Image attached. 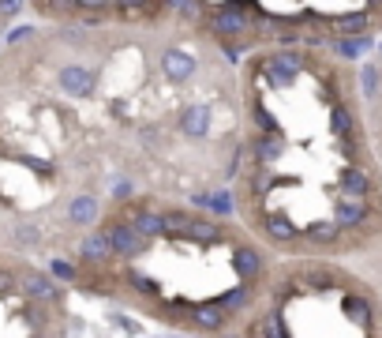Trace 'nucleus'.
<instances>
[{"label":"nucleus","instance_id":"nucleus-33","mask_svg":"<svg viewBox=\"0 0 382 338\" xmlns=\"http://www.w3.org/2000/svg\"><path fill=\"white\" fill-rule=\"evenodd\" d=\"M378 53H382V46H378Z\"/></svg>","mask_w":382,"mask_h":338},{"label":"nucleus","instance_id":"nucleus-27","mask_svg":"<svg viewBox=\"0 0 382 338\" xmlns=\"http://www.w3.org/2000/svg\"><path fill=\"white\" fill-rule=\"evenodd\" d=\"M128 282H132L139 293H150V297H158V282H154V278H146L143 271H128Z\"/></svg>","mask_w":382,"mask_h":338},{"label":"nucleus","instance_id":"nucleus-2","mask_svg":"<svg viewBox=\"0 0 382 338\" xmlns=\"http://www.w3.org/2000/svg\"><path fill=\"white\" fill-rule=\"evenodd\" d=\"M105 233H109V241H113V252H116L120 259H132V256H139V252L146 248V237H139L135 226L128 222V218H113V222L105 226Z\"/></svg>","mask_w":382,"mask_h":338},{"label":"nucleus","instance_id":"nucleus-26","mask_svg":"<svg viewBox=\"0 0 382 338\" xmlns=\"http://www.w3.org/2000/svg\"><path fill=\"white\" fill-rule=\"evenodd\" d=\"M49 275L57 278V282H75V278H79V271H75L68 259H53V264H49Z\"/></svg>","mask_w":382,"mask_h":338},{"label":"nucleus","instance_id":"nucleus-7","mask_svg":"<svg viewBox=\"0 0 382 338\" xmlns=\"http://www.w3.org/2000/svg\"><path fill=\"white\" fill-rule=\"evenodd\" d=\"M116 252H113V241H109V233H86L83 241H79V259L83 264H94V267H102L109 264Z\"/></svg>","mask_w":382,"mask_h":338},{"label":"nucleus","instance_id":"nucleus-25","mask_svg":"<svg viewBox=\"0 0 382 338\" xmlns=\"http://www.w3.org/2000/svg\"><path fill=\"white\" fill-rule=\"evenodd\" d=\"M251 117H255V128H259V132H278V121H274V113H270V109H266L263 102H259V98H255V102H251Z\"/></svg>","mask_w":382,"mask_h":338},{"label":"nucleus","instance_id":"nucleus-30","mask_svg":"<svg viewBox=\"0 0 382 338\" xmlns=\"http://www.w3.org/2000/svg\"><path fill=\"white\" fill-rule=\"evenodd\" d=\"M132 195V184L128 181H113V200H128Z\"/></svg>","mask_w":382,"mask_h":338},{"label":"nucleus","instance_id":"nucleus-14","mask_svg":"<svg viewBox=\"0 0 382 338\" xmlns=\"http://www.w3.org/2000/svg\"><path fill=\"white\" fill-rule=\"evenodd\" d=\"M191 320L199 327H206V331H221L225 320H228V312L217 301H206V304H195V308H191Z\"/></svg>","mask_w":382,"mask_h":338},{"label":"nucleus","instance_id":"nucleus-3","mask_svg":"<svg viewBox=\"0 0 382 338\" xmlns=\"http://www.w3.org/2000/svg\"><path fill=\"white\" fill-rule=\"evenodd\" d=\"M57 83H60V91L71 94V98H90L94 86H97V75L86 68V64H64L57 72Z\"/></svg>","mask_w":382,"mask_h":338},{"label":"nucleus","instance_id":"nucleus-29","mask_svg":"<svg viewBox=\"0 0 382 338\" xmlns=\"http://www.w3.org/2000/svg\"><path fill=\"white\" fill-rule=\"evenodd\" d=\"M34 34V27H15V30H8V46H15V41H23Z\"/></svg>","mask_w":382,"mask_h":338},{"label":"nucleus","instance_id":"nucleus-19","mask_svg":"<svg viewBox=\"0 0 382 338\" xmlns=\"http://www.w3.org/2000/svg\"><path fill=\"white\" fill-rule=\"evenodd\" d=\"M364 218H367V203L364 200H341L337 203V214H334L337 226H360Z\"/></svg>","mask_w":382,"mask_h":338},{"label":"nucleus","instance_id":"nucleus-11","mask_svg":"<svg viewBox=\"0 0 382 338\" xmlns=\"http://www.w3.org/2000/svg\"><path fill=\"white\" fill-rule=\"evenodd\" d=\"M97 218H102V203H97L94 195H75L68 203V222L71 226H94Z\"/></svg>","mask_w":382,"mask_h":338},{"label":"nucleus","instance_id":"nucleus-17","mask_svg":"<svg viewBox=\"0 0 382 338\" xmlns=\"http://www.w3.org/2000/svg\"><path fill=\"white\" fill-rule=\"evenodd\" d=\"M263 230H266L270 241H300V230H296L292 222H285V218H281L278 211L263 218Z\"/></svg>","mask_w":382,"mask_h":338},{"label":"nucleus","instance_id":"nucleus-1","mask_svg":"<svg viewBox=\"0 0 382 338\" xmlns=\"http://www.w3.org/2000/svg\"><path fill=\"white\" fill-rule=\"evenodd\" d=\"M300 60L303 57H296V53H266L259 60V72L266 75V86H289L300 75Z\"/></svg>","mask_w":382,"mask_h":338},{"label":"nucleus","instance_id":"nucleus-8","mask_svg":"<svg viewBox=\"0 0 382 338\" xmlns=\"http://www.w3.org/2000/svg\"><path fill=\"white\" fill-rule=\"evenodd\" d=\"M177 128H180L188 139H203L206 132H210V109H206V105H188V109H180Z\"/></svg>","mask_w":382,"mask_h":338},{"label":"nucleus","instance_id":"nucleus-23","mask_svg":"<svg viewBox=\"0 0 382 338\" xmlns=\"http://www.w3.org/2000/svg\"><path fill=\"white\" fill-rule=\"evenodd\" d=\"M12 241H15L19 248H38V245H41V226H34V222H19L15 230H12Z\"/></svg>","mask_w":382,"mask_h":338},{"label":"nucleus","instance_id":"nucleus-31","mask_svg":"<svg viewBox=\"0 0 382 338\" xmlns=\"http://www.w3.org/2000/svg\"><path fill=\"white\" fill-rule=\"evenodd\" d=\"M23 8V0H0V15H15Z\"/></svg>","mask_w":382,"mask_h":338},{"label":"nucleus","instance_id":"nucleus-24","mask_svg":"<svg viewBox=\"0 0 382 338\" xmlns=\"http://www.w3.org/2000/svg\"><path fill=\"white\" fill-rule=\"evenodd\" d=\"M165 8L184 19H206V0H165Z\"/></svg>","mask_w":382,"mask_h":338},{"label":"nucleus","instance_id":"nucleus-22","mask_svg":"<svg viewBox=\"0 0 382 338\" xmlns=\"http://www.w3.org/2000/svg\"><path fill=\"white\" fill-rule=\"evenodd\" d=\"M247 297H251V282H240L236 290L221 293V297H214L217 304H221L225 312H236V308H247Z\"/></svg>","mask_w":382,"mask_h":338},{"label":"nucleus","instance_id":"nucleus-6","mask_svg":"<svg viewBox=\"0 0 382 338\" xmlns=\"http://www.w3.org/2000/svg\"><path fill=\"white\" fill-rule=\"evenodd\" d=\"M120 218H128V222L135 226V233L139 237H161L165 233V222H161V214L158 211H150V207H143V203H135V207H124V214Z\"/></svg>","mask_w":382,"mask_h":338},{"label":"nucleus","instance_id":"nucleus-18","mask_svg":"<svg viewBox=\"0 0 382 338\" xmlns=\"http://www.w3.org/2000/svg\"><path fill=\"white\" fill-rule=\"evenodd\" d=\"M330 46L341 53L345 60H356L360 53L371 49V34H348V38H330Z\"/></svg>","mask_w":382,"mask_h":338},{"label":"nucleus","instance_id":"nucleus-15","mask_svg":"<svg viewBox=\"0 0 382 338\" xmlns=\"http://www.w3.org/2000/svg\"><path fill=\"white\" fill-rule=\"evenodd\" d=\"M334 27V38H348V34H367L371 27V15L367 12H353V15H334L330 19Z\"/></svg>","mask_w":382,"mask_h":338},{"label":"nucleus","instance_id":"nucleus-32","mask_svg":"<svg viewBox=\"0 0 382 338\" xmlns=\"http://www.w3.org/2000/svg\"><path fill=\"white\" fill-rule=\"evenodd\" d=\"M34 338H46V334H34Z\"/></svg>","mask_w":382,"mask_h":338},{"label":"nucleus","instance_id":"nucleus-10","mask_svg":"<svg viewBox=\"0 0 382 338\" xmlns=\"http://www.w3.org/2000/svg\"><path fill=\"white\" fill-rule=\"evenodd\" d=\"M233 267H236V275H240V282H255L259 275H263V256L255 252L251 245H240L236 252H233Z\"/></svg>","mask_w":382,"mask_h":338},{"label":"nucleus","instance_id":"nucleus-16","mask_svg":"<svg viewBox=\"0 0 382 338\" xmlns=\"http://www.w3.org/2000/svg\"><path fill=\"white\" fill-rule=\"evenodd\" d=\"M188 241H199V245H206V241H225V230L217 222H210V218H199L195 214L191 218V230H188Z\"/></svg>","mask_w":382,"mask_h":338},{"label":"nucleus","instance_id":"nucleus-13","mask_svg":"<svg viewBox=\"0 0 382 338\" xmlns=\"http://www.w3.org/2000/svg\"><path fill=\"white\" fill-rule=\"evenodd\" d=\"M330 132H334V139H341V143H353L356 139V121H353V113H348L345 102H334V109H330Z\"/></svg>","mask_w":382,"mask_h":338},{"label":"nucleus","instance_id":"nucleus-12","mask_svg":"<svg viewBox=\"0 0 382 338\" xmlns=\"http://www.w3.org/2000/svg\"><path fill=\"white\" fill-rule=\"evenodd\" d=\"M367 192H371V181L364 169H345L341 181H337V195L341 200H364Z\"/></svg>","mask_w":382,"mask_h":338},{"label":"nucleus","instance_id":"nucleus-21","mask_svg":"<svg viewBox=\"0 0 382 338\" xmlns=\"http://www.w3.org/2000/svg\"><path fill=\"white\" fill-rule=\"evenodd\" d=\"M191 211H180V207H172V211L161 214V222H165V237H188L191 230Z\"/></svg>","mask_w":382,"mask_h":338},{"label":"nucleus","instance_id":"nucleus-9","mask_svg":"<svg viewBox=\"0 0 382 338\" xmlns=\"http://www.w3.org/2000/svg\"><path fill=\"white\" fill-rule=\"evenodd\" d=\"M251 150H255V162L259 166H274V162L285 155V143H281V132H259L255 143H251Z\"/></svg>","mask_w":382,"mask_h":338},{"label":"nucleus","instance_id":"nucleus-4","mask_svg":"<svg viewBox=\"0 0 382 338\" xmlns=\"http://www.w3.org/2000/svg\"><path fill=\"white\" fill-rule=\"evenodd\" d=\"M195 68H199V60L191 57V53H184V49H165L161 53V72H165V79L169 83H188Z\"/></svg>","mask_w":382,"mask_h":338},{"label":"nucleus","instance_id":"nucleus-28","mask_svg":"<svg viewBox=\"0 0 382 338\" xmlns=\"http://www.w3.org/2000/svg\"><path fill=\"white\" fill-rule=\"evenodd\" d=\"M360 75H364V94L375 98V91H378V68H375V64H367V68L360 72Z\"/></svg>","mask_w":382,"mask_h":338},{"label":"nucleus","instance_id":"nucleus-5","mask_svg":"<svg viewBox=\"0 0 382 338\" xmlns=\"http://www.w3.org/2000/svg\"><path fill=\"white\" fill-rule=\"evenodd\" d=\"M19 290L27 293L30 301H60V286H57V278H49L46 271H27L23 278H19Z\"/></svg>","mask_w":382,"mask_h":338},{"label":"nucleus","instance_id":"nucleus-20","mask_svg":"<svg viewBox=\"0 0 382 338\" xmlns=\"http://www.w3.org/2000/svg\"><path fill=\"white\" fill-rule=\"evenodd\" d=\"M195 203L206 207L210 214H221V218H228V214H233V207H236L228 192H203V195H195Z\"/></svg>","mask_w":382,"mask_h":338}]
</instances>
